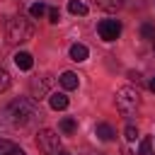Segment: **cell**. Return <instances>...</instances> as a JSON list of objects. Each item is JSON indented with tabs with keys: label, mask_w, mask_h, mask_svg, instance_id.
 I'll return each mask as SVG.
<instances>
[{
	"label": "cell",
	"mask_w": 155,
	"mask_h": 155,
	"mask_svg": "<svg viewBox=\"0 0 155 155\" xmlns=\"http://www.w3.org/2000/svg\"><path fill=\"white\" fill-rule=\"evenodd\" d=\"M140 36L143 39H155V24H150V22H145V24H140Z\"/></svg>",
	"instance_id": "17"
},
{
	"label": "cell",
	"mask_w": 155,
	"mask_h": 155,
	"mask_svg": "<svg viewBox=\"0 0 155 155\" xmlns=\"http://www.w3.org/2000/svg\"><path fill=\"white\" fill-rule=\"evenodd\" d=\"M0 155H24V150L19 145H15L7 138H0Z\"/></svg>",
	"instance_id": "11"
},
{
	"label": "cell",
	"mask_w": 155,
	"mask_h": 155,
	"mask_svg": "<svg viewBox=\"0 0 155 155\" xmlns=\"http://www.w3.org/2000/svg\"><path fill=\"white\" fill-rule=\"evenodd\" d=\"M124 136H126V140H136V136H138V131H136V126H126V131H124Z\"/></svg>",
	"instance_id": "21"
},
{
	"label": "cell",
	"mask_w": 155,
	"mask_h": 155,
	"mask_svg": "<svg viewBox=\"0 0 155 155\" xmlns=\"http://www.w3.org/2000/svg\"><path fill=\"white\" fill-rule=\"evenodd\" d=\"M5 34H7L10 44H24V41H29L34 36V24L27 17H22V15H15L5 24Z\"/></svg>",
	"instance_id": "2"
},
{
	"label": "cell",
	"mask_w": 155,
	"mask_h": 155,
	"mask_svg": "<svg viewBox=\"0 0 155 155\" xmlns=\"http://www.w3.org/2000/svg\"><path fill=\"white\" fill-rule=\"evenodd\" d=\"M97 5H99L102 10H107V12H116V10L124 5V0H97Z\"/></svg>",
	"instance_id": "14"
},
{
	"label": "cell",
	"mask_w": 155,
	"mask_h": 155,
	"mask_svg": "<svg viewBox=\"0 0 155 155\" xmlns=\"http://www.w3.org/2000/svg\"><path fill=\"white\" fill-rule=\"evenodd\" d=\"M48 78H36V80H31V97L34 99H41L46 92H48Z\"/></svg>",
	"instance_id": "6"
},
{
	"label": "cell",
	"mask_w": 155,
	"mask_h": 155,
	"mask_svg": "<svg viewBox=\"0 0 155 155\" xmlns=\"http://www.w3.org/2000/svg\"><path fill=\"white\" fill-rule=\"evenodd\" d=\"M94 136L99 138V140H104V143H109V140H114V128L109 126V124H97V128H94Z\"/></svg>",
	"instance_id": "10"
},
{
	"label": "cell",
	"mask_w": 155,
	"mask_h": 155,
	"mask_svg": "<svg viewBox=\"0 0 155 155\" xmlns=\"http://www.w3.org/2000/svg\"><path fill=\"white\" fill-rule=\"evenodd\" d=\"M58 19H61V12H58V7H48V22H53V24H56Z\"/></svg>",
	"instance_id": "20"
},
{
	"label": "cell",
	"mask_w": 155,
	"mask_h": 155,
	"mask_svg": "<svg viewBox=\"0 0 155 155\" xmlns=\"http://www.w3.org/2000/svg\"><path fill=\"white\" fill-rule=\"evenodd\" d=\"M68 10H70L73 15H87V5L80 2V0H70V2H68Z\"/></svg>",
	"instance_id": "16"
},
{
	"label": "cell",
	"mask_w": 155,
	"mask_h": 155,
	"mask_svg": "<svg viewBox=\"0 0 155 155\" xmlns=\"http://www.w3.org/2000/svg\"><path fill=\"white\" fill-rule=\"evenodd\" d=\"M7 87H10V73L0 68V92H5Z\"/></svg>",
	"instance_id": "19"
},
{
	"label": "cell",
	"mask_w": 155,
	"mask_h": 155,
	"mask_svg": "<svg viewBox=\"0 0 155 155\" xmlns=\"http://www.w3.org/2000/svg\"><path fill=\"white\" fill-rule=\"evenodd\" d=\"M136 155H153V138H148V136H145V138H140Z\"/></svg>",
	"instance_id": "13"
},
{
	"label": "cell",
	"mask_w": 155,
	"mask_h": 155,
	"mask_svg": "<svg viewBox=\"0 0 155 155\" xmlns=\"http://www.w3.org/2000/svg\"><path fill=\"white\" fill-rule=\"evenodd\" d=\"M58 155H70V153H65V150H58Z\"/></svg>",
	"instance_id": "23"
},
{
	"label": "cell",
	"mask_w": 155,
	"mask_h": 155,
	"mask_svg": "<svg viewBox=\"0 0 155 155\" xmlns=\"http://www.w3.org/2000/svg\"><path fill=\"white\" fill-rule=\"evenodd\" d=\"M5 116H7V124L12 128H29V126H34V121L41 114H39V107H36L34 99L22 97V99H15L5 109Z\"/></svg>",
	"instance_id": "1"
},
{
	"label": "cell",
	"mask_w": 155,
	"mask_h": 155,
	"mask_svg": "<svg viewBox=\"0 0 155 155\" xmlns=\"http://www.w3.org/2000/svg\"><path fill=\"white\" fill-rule=\"evenodd\" d=\"M29 12H31V17H41V15H44V12H48V10H46V5H44V2H34V5L29 7Z\"/></svg>",
	"instance_id": "18"
},
{
	"label": "cell",
	"mask_w": 155,
	"mask_h": 155,
	"mask_svg": "<svg viewBox=\"0 0 155 155\" xmlns=\"http://www.w3.org/2000/svg\"><path fill=\"white\" fill-rule=\"evenodd\" d=\"M75 128H78V121H75V119H70V116H65V119L61 121V131H63L65 136H70V133H75Z\"/></svg>",
	"instance_id": "15"
},
{
	"label": "cell",
	"mask_w": 155,
	"mask_h": 155,
	"mask_svg": "<svg viewBox=\"0 0 155 155\" xmlns=\"http://www.w3.org/2000/svg\"><path fill=\"white\" fill-rule=\"evenodd\" d=\"M15 65H17L19 70H31V65H34V58H31V53H27V51H19V53H15Z\"/></svg>",
	"instance_id": "7"
},
{
	"label": "cell",
	"mask_w": 155,
	"mask_h": 155,
	"mask_svg": "<svg viewBox=\"0 0 155 155\" xmlns=\"http://www.w3.org/2000/svg\"><path fill=\"white\" fill-rule=\"evenodd\" d=\"M97 31H99L102 41H116L121 34V22L119 19H102L97 24Z\"/></svg>",
	"instance_id": "5"
},
{
	"label": "cell",
	"mask_w": 155,
	"mask_h": 155,
	"mask_svg": "<svg viewBox=\"0 0 155 155\" xmlns=\"http://www.w3.org/2000/svg\"><path fill=\"white\" fill-rule=\"evenodd\" d=\"M36 148H39L41 155H58V150H61V138H58V133L51 131V128H41V131L36 133Z\"/></svg>",
	"instance_id": "4"
},
{
	"label": "cell",
	"mask_w": 155,
	"mask_h": 155,
	"mask_svg": "<svg viewBox=\"0 0 155 155\" xmlns=\"http://www.w3.org/2000/svg\"><path fill=\"white\" fill-rule=\"evenodd\" d=\"M138 107H140V94H138L136 87H119V90H116V109H119L124 116L136 114Z\"/></svg>",
	"instance_id": "3"
},
{
	"label": "cell",
	"mask_w": 155,
	"mask_h": 155,
	"mask_svg": "<svg viewBox=\"0 0 155 155\" xmlns=\"http://www.w3.org/2000/svg\"><path fill=\"white\" fill-rule=\"evenodd\" d=\"M148 87H150V92H155V78H153V80L148 82Z\"/></svg>",
	"instance_id": "22"
},
{
	"label": "cell",
	"mask_w": 155,
	"mask_h": 155,
	"mask_svg": "<svg viewBox=\"0 0 155 155\" xmlns=\"http://www.w3.org/2000/svg\"><path fill=\"white\" fill-rule=\"evenodd\" d=\"M48 104H51V109H56V111L65 109V107H68V97H65V92H53V94H48Z\"/></svg>",
	"instance_id": "9"
},
{
	"label": "cell",
	"mask_w": 155,
	"mask_h": 155,
	"mask_svg": "<svg viewBox=\"0 0 155 155\" xmlns=\"http://www.w3.org/2000/svg\"><path fill=\"white\" fill-rule=\"evenodd\" d=\"M153 51H155V39H153Z\"/></svg>",
	"instance_id": "24"
},
{
	"label": "cell",
	"mask_w": 155,
	"mask_h": 155,
	"mask_svg": "<svg viewBox=\"0 0 155 155\" xmlns=\"http://www.w3.org/2000/svg\"><path fill=\"white\" fill-rule=\"evenodd\" d=\"M87 56H90L87 46H82V44H73V46H70V58H73L75 63H80V61H87Z\"/></svg>",
	"instance_id": "12"
},
{
	"label": "cell",
	"mask_w": 155,
	"mask_h": 155,
	"mask_svg": "<svg viewBox=\"0 0 155 155\" xmlns=\"http://www.w3.org/2000/svg\"><path fill=\"white\" fill-rule=\"evenodd\" d=\"M61 85H63V90H78V85H80V78L73 73V70H65L61 78Z\"/></svg>",
	"instance_id": "8"
}]
</instances>
